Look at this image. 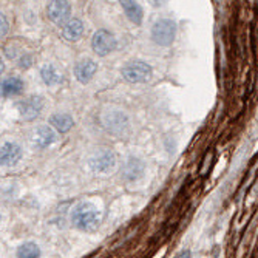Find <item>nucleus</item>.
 <instances>
[{"instance_id":"f257e3e1","label":"nucleus","mask_w":258,"mask_h":258,"mask_svg":"<svg viewBox=\"0 0 258 258\" xmlns=\"http://www.w3.org/2000/svg\"><path fill=\"white\" fill-rule=\"evenodd\" d=\"M70 218H72V224L76 229L82 232H95L99 227L104 214L96 204H93L90 201H82L73 207L72 217Z\"/></svg>"},{"instance_id":"f03ea898","label":"nucleus","mask_w":258,"mask_h":258,"mask_svg":"<svg viewBox=\"0 0 258 258\" xmlns=\"http://www.w3.org/2000/svg\"><path fill=\"white\" fill-rule=\"evenodd\" d=\"M101 124L111 135L121 136V135H124L128 130L130 121H128L127 113L122 111L121 108L108 107V108H105L101 113Z\"/></svg>"},{"instance_id":"7ed1b4c3","label":"nucleus","mask_w":258,"mask_h":258,"mask_svg":"<svg viewBox=\"0 0 258 258\" xmlns=\"http://www.w3.org/2000/svg\"><path fill=\"white\" fill-rule=\"evenodd\" d=\"M121 75L132 84H144L153 78V70L144 60H130L122 67Z\"/></svg>"},{"instance_id":"20e7f679","label":"nucleus","mask_w":258,"mask_h":258,"mask_svg":"<svg viewBox=\"0 0 258 258\" xmlns=\"http://www.w3.org/2000/svg\"><path fill=\"white\" fill-rule=\"evenodd\" d=\"M176 36V23L170 19H159L152 28V40L159 46H170Z\"/></svg>"},{"instance_id":"39448f33","label":"nucleus","mask_w":258,"mask_h":258,"mask_svg":"<svg viewBox=\"0 0 258 258\" xmlns=\"http://www.w3.org/2000/svg\"><path fill=\"white\" fill-rule=\"evenodd\" d=\"M118 46L114 36L108 30H98L91 39V48L98 56H108Z\"/></svg>"},{"instance_id":"423d86ee","label":"nucleus","mask_w":258,"mask_h":258,"mask_svg":"<svg viewBox=\"0 0 258 258\" xmlns=\"http://www.w3.org/2000/svg\"><path fill=\"white\" fill-rule=\"evenodd\" d=\"M88 164L95 173H108L114 167L116 156L111 150H99L90 156Z\"/></svg>"},{"instance_id":"0eeeda50","label":"nucleus","mask_w":258,"mask_h":258,"mask_svg":"<svg viewBox=\"0 0 258 258\" xmlns=\"http://www.w3.org/2000/svg\"><path fill=\"white\" fill-rule=\"evenodd\" d=\"M19 113L25 121H34L40 111L43 110V98L42 96H30L27 99H23L17 104Z\"/></svg>"},{"instance_id":"6e6552de","label":"nucleus","mask_w":258,"mask_h":258,"mask_svg":"<svg viewBox=\"0 0 258 258\" xmlns=\"http://www.w3.org/2000/svg\"><path fill=\"white\" fill-rule=\"evenodd\" d=\"M30 138H31V144L37 150H43V149H48L56 141V133H54V128L48 125H39L31 132Z\"/></svg>"},{"instance_id":"1a4fd4ad","label":"nucleus","mask_w":258,"mask_h":258,"mask_svg":"<svg viewBox=\"0 0 258 258\" xmlns=\"http://www.w3.org/2000/svg\"><path fill=\"white\" fill-rule=\"evenodd\" d=\"M70 14H72V7L67 2H50L46 7V16L56 25H65L70 20Z\"/></svg>"},{"instance_id":"9d476101","label":"nucleus","mask_w":258,"mask_h":258,"mask_svg":"<svg viewBox=\"0 0 258 258\" xmlns=\"http://www.w3.org/2000/svg\"><path fill=\"white\" fill-rule=\"evenodd\" d=\"M144 172H146V164L139 158H135V156L128 158L125 161V164L122 166V176L128 182H133V181L139 179L141 176L144 175Z\"/></svg>"},{"instance_id":"9b49d317","label":"nucleus","mask_w":258,"mask_h":258,"mask_svg":"<svg viewBox=\"0 0 258 258\" xmlns=\"http://www.w3.org/2000/svg\"><path fill=\"white\" fill-rule=\"evenodd\" d=\"M96 72H98V65H96L95 60H91V59H82L75 67V78L81 84H88L91 81V78L95 76Z\"/></svg>"},{"instance_id":"f8f14e48","label":"nucleus","mask_w":258,"mask_h":258,"mask_svg":"<svg viewBox=\"0 0 258 258\" xmlns=\"http://www.w3.org/2000/svg\"><path fill=\"white\" fill-rule=\"evenodd\" d=\"M62 34L68 42H78L84 34L82 20L81 19H70L62 28Z\"/></svg>"},{"instance_id":"ddd939ff","label":"nucleus","mask_w":258,"mask_h":258,"mask_svg":"<svg viewBox=\"0 0 258 258\" xmlns=\"http://www.w3.org/2000/svg\"><path fill=\"white\" fill-rule=\"evenodd\" d=\"M40 78H42L43 84L48 85V87H56V85H59L63 81L62 73L57 70V67L53 65V63L42 65V68H40Z\"/></svg>"},{"instance_id":"4468645a","label":"nucleus","mask_w":258,"mask_h":258,"mask_svg":"<svg viewBox=\"0 0 258 258\" xmlns=\"http://www.w3.org/2000/svg\"><path fill=\"white\" fill-rule=\"evenodd\" d=\"M22 158V149L19 144L7 141L2 146V164L4 166H13V164L19 162Z\"/></svg>"},{"instance_id":"2eb2a0df","label":"nucleus","mask_w":258,"mask_h":258,"mask_svg":"<svg viewBox=\"0 0 258 258\" xmlns=\"http://www.w3.org/2000/svg\"><path fill=\"white\" fill-rule=\"evenodd\" d=\"M50 125L59 133H67L73 128L75 119L67 113H54L53 116H50Z\"/></svg>"},{"instance_id":"dca6fc26","label":"nucleus","mask_w":258,"mask_h":258,"mask_svg":"<svg viewBox=\"0 0 258 258\" xmlns=\"http://www.w3.org/2000/svg\"><path fill=\"white\" fill-rule=\"evenodd\" d=\"M23 91V81L20 78H16V76H10V78H5L4 82H2V95L10 98V96H16V95H20Z\"/></svg>"},{"instance_id":"f3484780","label":"nucleus","mask_w":258,"mask_h":258,"mask_svg":"<svg viewBox=\"0 0 258 258\" xmlns=\"http://www.w3.org/2000/svg\"><path fill=\"white\" fill-rule=\"evenodd\" d=\"M121 5H122L125 16L135 23V25H141V23H143V19H144L143 7L138 5L136 2H121Z\"/></svg>"},{"instance_id":"a211bd4d","label":"nucleus","mask_w":258,"mask_h":258,"mask_svg":"<svg viewBox=\"0 0 258 258\" xmlns=\"http://www.w3.org/2000/svg\"><path fill=\"white\" fill-rule=\"evenodd\" d=\"M39 256H40V247L33 241L23 243L17 249V258H39Z\"/></svg>"},{"instance_id":"6ab92c4d","label":"nucleus","mask_w":258,"mask_h":258,"mask_svg":"<svg viewBox=\"0 0 258 258\" xmlns=\"http://www.w3.org/2000/svg\"><path fill=\"white\" fill-rule=\"evenodd\" d=\"M17 62H19V67H20V68H25V70H27V68H30V67H31V63H33V57H31L30 54H23V56H20V57H19V60H17Z\"/></svg>"},{"instance_id":"aec40b11","label":"nucleus","mask_w":258,"mask_h":258,"mask_svg":"<svg viewBox=\"0 0 258 258\" xmlns=\"http://www.w3.org/2000/svg\"><path fill=\"white\" fill-rule=\"evenodd\" d=\"M0 20H2V37H4L8 33V19H7V16L2 14V19H0Z\"/></svg>"},{"instance_id":"412c9836","label":"nucleus","mask_w":258,"mask_h":258,"mask_svg":"<svg viewBox=\"0 0 258 258\" xmlns=\"http://www.w3.org/2000/svg\"><path fill=\"white\" fill-rule=\"evenodd\" d=\"M192 255H190V250H182V252H179L178 255H176V258H190Z\"/></svg>"}]
</instances>
